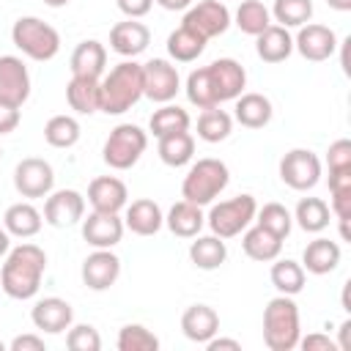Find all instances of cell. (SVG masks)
<instances>
[{
	"label": "cell",
	"instance_id": "cell-1",
	"mask_svg": "<svg viewBox=\"0 0 351 351\" xmlns=\"http://www.w3.org/2000/svg\"><path fill=\"white\" fill-rule=\"evenodd\" d=\"M247 85V71L239 60L233 58H219L211 60L208 66L195 69L186 77V99L189 104H195L197 110H208V107H219L222 101L239 99L244 93Z\"/></svg>",
	"mask_w": 351,
	"mask_h": 351
},
{
	"label": "cell",
	"instance_id": "cell-2",
	"mask_svg": "<svg viewBox=\"0 0 351 351\" xmlns=\"http://www.w3.org/2000/svg\"><path fill=\"white\" fill-rule=\"evenodd\" d=\"M47 271V252L38 244H19L5 252V263L0 271V288L11 299H33L41 288V277Z\"/></svg>",
	"mask_w": 351,
	"mask_h": 351
},
{
	"label": "cell",
	"instance_id": "cell-3",
	"mask_svg": "<svg viewBox=\"0 0 351 351\" xmlns=\"http://www.w3.org/2000/svg\"><path fill=\"white\" fill-rule=\"evenodd\" d=\"M143 99V66L121 60L99 80V112L123 115Z\"/></svg>",
	"mask_w": 351,
	"mask_h": 351
},
{
	"label": "cell",
	"instance_id": "cell-4",
	"mask_svg": "<svg viewBox=\"0 0 351 351\" xmlns=\"http://www.w3.org/2000/svg\"><path fill=\"white\" fill-rule=\"evenodd\" d=\"M299 307L293 296H274L263 307V343L271 351H293L299 346Z\"/></svg>",
	"mask_w": 351,
	"mask_h": 351
},
{
	"label": "cell",
	"instance_id": "cell-5",
	"mask_svg": "<svg viewBox=\"0 0 351 351\" xmlns=\"http://www.w3.org/2000/svg\"><path fill=\"white\" fill-rule=\"evenodd\" d=\"M228 181H230V170L222 159H214V156L197 159L181 181V197L203 208L214 203V197L228 186Z\"/></svg>",
	"mask_w": 351,
	"mask_h": 351
},
{
	"label": "cell",
	"instance_id": "cell-6",
	"mask_svg": "<svg viewBox=\"0 0 351 351\" xmlns=\"http://www.w3.org/2000/svg\"><path fill=\"white\" fill-rule=\"evenodd\" d=\"M11 41L22 55L38 63H47L60 52L58 30L38 16H19L11 27Z\"/></svg>",
	"mask_w": 351,
	"mask_h": 351
},
{
	"label": "cell",
	"instance_id": "cell-7",
	"mask_svg": "<svg viewBox=\"0 0 351 351\" xmlns=\"http://www.w3.org/2000/svg\"><path fill=\"white\" fill-rule=\"evenodd\" d=\"M148 148V132H143L137 123H118L101 148V159L112 170H129L140 162V156Z\"/></svg>",
	"mask_w": 351,
	"mask_h": 351
},
{
	"label": "cell",
	"instance_id": "cell-8",
	"mask_svg": "<svg viewBox=\"0 0 351 351\" xmlns=\"http://www.w3.org/2000/svg\"><path fill=\"white\" fill-rule=\"evenodd\" d=\"M258 203L252 195H236L230 200H219L211 206L206 225L211 228L214 236L219 239H233L239 233H244V228H250V222L255 219Z\"/></svg>",
	"mask_w": 351,
	"mask_h": 351
},
{
	"label": "cell",
	"instance_id": "cell-9",
	"mask_svg": "<svg viewBox=\"0 0 351 351\" xmlns=\"http://www.w3.org/2000/svg\"><path fill=\"white\" fill-rule=\"evenodd\" d=\"M280 178L296 192H307L321 181V159L310 148H291L280 159Z\"/></svg>",
	"mask_w": 351,
	"mask_h": 351
},
{
	"label": "cell",
	"instance_id": "cell-10",
	"mask_svg": "<svg viewBox=\"0 0 351 351\" xmlns=\"http://www.w3.org/2000/svg\"><path fill=\"white\" fill-rule=\"evenodd\" d=\"M184 27L195 30L200 38H214V36H222L228 27H230V11L222 0H200V3H192L181 19Z\"/></svg>",
	"mask_w": 351,
	"mask_h": 351
},
{
	"label": "cell",
	"instance_id": "cell-11",
	"mask_svg": "<svg viewBox=\"0 0 351 351\" xmlns=\"http://www.w3.org/2000/svg\"><path fill=\"white\" fill-rule=\"evenodd\" d=\"M178 90H181V77L170 60L154 58L143 63V96H148L156 104H167L176 99Z\"/></svg>",
	"mask_w": 351,
	"mask_h": 351
},
{
	"label": "cell",
	"instance_id": "cell-12",
	"mask_svg": "<svg viewBox=\"0 0 351 351\" xmlns=\"http://www.w3.org/2000/svg\"><path fill=\"white\" fill-rule=\"evenodd\" d=\"M55 186V170L47 159L27 156L14 167V189L22 197H47Z\"/></svg>",
	"mask_w": 351,
	"mask_h": 351
},
{
	"label": "cell",
	"instance_id": "cell-13",
	"mask_svg": "<svg viewBox=\"0 0 351 351\" xmlns=\"http://www.w3.org/2000/svg\"><path fill=\"white\" fill-rule=\"evenodd\" d=\"M337 36L332 27L326 25H315V22H307L299 27L296 38H293V49L304 58V60H313V63H321V60H329L337 49Z\"/></svg>",
	"mask_w": 351,
	"mask_h": 351
},
{
	"label": "cell",
	"instance_id": "cell-14",
	"mask_svg": "<svg viewBox=\"0 0 351 351\" xmlns=\"http://www.w3.org/2000/svg\"><path fill=\"white\" fill-rule=\"evenodd\" d=\"M85 217V197L77 189L49 192L44 200V222L52 228H71Z\"/></svg>",
	"mask_w": 351,
	"mask_h": 351
},
{
	"label": "cell",
	"instance_id": "cell-15",
	"mask_svg": "<svg viewBox=\"0 0 351 351\" xmlns=\"http://www.w3.org/2000/svg\"><path fill=\"white\" fill-rule=\"evenodd\" d=\"M30 96V71L16 55H0V101L22 107Z\"/></svg>",
	"mask_w": 351,
	"mask_h": 351
},
{
	"label": "cell",
	"instance_id": "cell-16",
	"mask_svg": "<svg viewBox=\"0 0 351 351\" xmlns=\"http://www.w3.org/2000/svg\"><path fill=\"white\" fill-rule=\"evenodd\" d=\"M123 230H126V225H123V219L118 214L90 211L82 219V239L93 250H112L123 239Z\"/></svg>",
	"mask_w": 351,
	"mask_h": 351
},
{
	"label": "cell",
	"instance_id": "cell-17",
	"mask_svg": "<svg viewBox=\"0 0 351 351\" xmlns=\"http://www.w3.org/2000/svg\"><path fill=\"white\" fill-rule=\"evenodd\" d=\"M82 282L90 291H107L121 277V258L112 250H93L82 261Z\"/></svg>",
	"mask_w": 351,
	"mask_h": 351
},
{
	"label": "cell",
	"instance_id": "cell-18",
	"mask_svg": "<svg viewBox=\"0 0 351 351\" xmlns=\"http://www.w3.org/2000/svg\"><path fill=\"white\" fill-rule=\"evenodd\" d=\"M30 321L36 329L47 332V335H60L71 326L74 321V310L66 299L60 296H47V299H38L30 310Z\"/></svg>",
	"mask_w": 351,
	"mask_h": 351
},
{
	"label": "cell",
	"instance_id": "cell-19",
	"mask_svg": "<svg viewBox=\"0 0 351 351\" xmlns=\"http://www.w3.org/2000/svg\"><path fill=\"white\" fill-rule=\"evenodd\" d=\"M88 203L93 206V211L118 214L129 203V189L115 176H99L88 184Z\"/></svg>",
	"mask_w": 351,
	"mask_h": 351
},
{
	"label": "cell",
	"instance_id": "cell-20",
	"mask_svg": "<svg viewBox=\"0 0 351 351\" xmlns=\"http://www.w3.org/2000/svg\"><path fill=\"white\" fill-rule=\"evenodd\" d=\"M148 44H151V30L137 19L118 22L110 30V49L118 52L121 58H132L134 60L140 52L148 49Z\"/></svg>",
	"mask_w": 351,
	"mask_h": 351
},
{
	"label": "cell",
	"instance_id": "cell-21",
	"mask_svg": "<svg viewBox=\"0 0 351 351\" xmlns=\"http://www.w3.org/2000/svg\"><path fill=\"white\" fill-rule=\"evenodd\" d=\"M123 225H126L132 233H137V236H154V233L162 230V225H165V214H162V208H159L156 200L140 197V200L126 203Z\"/></svg>",
	"mask_w": 351,
	"mask_h": 351
},
{
	"label": "cell",
	"instance_id": "cell-22",
	"mask_svg": "<svg viewBox=\"0 0 351 351\" xmlns=\"http://www.w3.org/2000/svg\"><path fill=\"white\" fill-rule=\"evenodd\" d=\"M181 332L192 343H208L219 332V315L208 304H192L181 315Z\"/></svg>",
	"mask_w": 351,
	"mask_h": 351
},
{
	"label": "cell",
	"instance_id": "cell-23",
	"mask_svg": "<svg viewBox=\"0 0 351 351\" xmlns=\"http://www.w3.org/2000/svg\"><path fill=\"white\" fill-rule=\"evenodd\" d=\"M104 66H107V49L96 38L80 41L74 47V52H71V60H69V69H71L74 77H93V80H99L104 74Z\"/></svg>",
	"mask_w": 351,
	"mask_h": 351
},
{
	"label": "cell",
	"instance_id": "cell-24",
	"mask_svg": "<svg viewBox=\"0 0 351 351\" xmlns=\"http://www.w3.org/2000/svg\"><path fill=\"white\" fill-rule=\"evenodd\" d=\"M255 52L263 63H282L293 52V36L282 25H269L255 36Z\"/></svg>",
	"mask_w": 351,
	"mask_h": 351
},
{
	"label": "cell",
	"instance_id": "cell-25",
	"mask_svg": "<svg viewBox=\"0 0 351 351\" xmlns=\"http://www.w3.org/2000/svg\"><path fill=\"white\" fill-rule=\"evenodd\" d=\"M340 263V244L332 239H313L302 252V269L310 274H329Z\"/></svg>",
	"mask_w": 351,
	"mask_h": 351
},
{
	"label": "cell",
	"instance_id": "cell-26",
	"mask_svg": "<svg viewBox=\"0 0 351 351\" xmlns=\"http://www.w3.org/2000/svg\"><path fill=\"white\" fill-rule=\"evenodd\" d=\"M44 225V214L33 206V203H14L5 208L3 214V228L8 230V236H16V239H30L41 230Z\"/></svg>",
	"mask_w": 351,
	"mask_h": 351
},
{
	"label": "cell",
	"instance_id": "cell-27",
	"mask_svg": "<svg viewBox=\"0 0 351 351\" xmlns=\"http://www.w3.org/2000/svg\"><path fill=\"white\" fill-rule=\"evenodd\" d=\"M165 225H167V230H170L173 236H178V239H195V236L203 230V225H206V214L200 211V206H195V203H189V200H178V203L167 211Z\"/></svg>",
	"mask_w": 351,
	"mask_h": 351
},
{
	"label": "cell",
	"instance_id": "cell-28",
	"mask_svg": "<svg viewBox=\"0 0 351 351\" xmlns=\"http://www.w3.org/2000/svg\"><path fill=\"white\" fill-rule=\"evenodd\" d=\"M241 250L247 258L252 261H261V263H269L280 255L282 250V239H277L274 233H269L266 228L255 225V228H244V236H241Z\"/></svg>",
	"mask_w": 351,
	"mask_h": 351
},
{
	"label": "cell",
	"instance_id": "cell-29",
	"mask_svg": "<svg viewBox=\"0 0 351 351\" xmlns=\"http://www.w3.org/2000/svg\"><path fill=\"white\" fill-rule=\"evenodd\" d=\"M66 101L80 115L99 112V80L93 77H74L66 82Z\"/></svg>",
	"mask_w": 351,
	"mask_h": 351
},
{
	"label": "cell",
	"instance_id": "cell-30",
	"mask_svg": "<svg viewBox=\"0 0 351 351\" xmlns=\"http://www.w3.org/2000/svg\"><path fill=\"white\" fill-rule=\"evenodd\" d=\"M233 110H236V121L241 126H247V129H263L274 115L271 101L263 93H241L236 99Z\"/></svg>",
	"mask_w": 351,
	"mask_h": 351
},
{
	"label": "cell",
	"instance_id": "cell-31",
	"mask_svg": "<svg viewBox=\"0 0 351 351\" xmlns=\"http://www.w3.org/2000/svg\"><path fill=\"white\" fill-rule=\"evenodd\" d=\"M189 261L203 269V271H214L228 261V247L225 239L219 236H195V241L189 244Z\"/></svg>",
	"mask_w": 351,
	"mask_h": 351
},
{
	"label": "cell",
	"instance_id": "cell-32",
	"mask_svg": "<svg viewBox=\"0 0 351 351\" xmlns=\"http://www.w3.org/2000/svg\"><path fill=\"white\" fill-rule=\"evenodd\" d=\"M159 145V159L167 165V167H184L192 162L195 156V137L186 132H173V134H165V137H156Z\"/></svg>",
	"mask_w": 351,
	"mask_h": 351
},
{
	"label": "cell",
	"instance_id": "cell-33",
	"mask_svg": "<svg viewBox=\"0 0 351 351\" xmlns=\"http://www.w3.org/2000/svg\"><path fill=\"white\" fill-rule=\"evenodd\" d=\"M203 49H206V38H200L195 30H189L184 25L167 36V55L176 63H192L203 55Z\"/></svg>",
	"mask_w": 351,
	"mask_h": 351
},
{
	"label": "cell",
	"instance_id": "cell-34",
	"mask_svg": "<svg viewBox=\"0 0 351 351\" xmlns=\"http://www.w3.org/2000/svg\"><path fill=\"white\" fill-rule=\"evenodd\" d=\"M329 217H332V211H329L326 200H321V197H302L293 211V219L304 233H321L329 225Z\"/></svg>",
	"mask_w": 351,
	"mask_h": 351
},
{
	"label": "cell",
	"instance_id": "cell-35",
	"mask_svg": "<svg viewBox=\"0 0 351 351\" xmlns=\"http://www.w3.org/2000/svg\"><path fill=\"white\" fill-rule=\"evenodd\" d=\"M230 19L247 36H258V33H263L271 25V14H269V8L261 0H241Z\"/></svg>",
	"mask_w": 351,
	"mask_h": 351
},
{
	"label": "cell",
	"instance_id": "cell-36",
	"mask_svg": "<svg viewBox=\"0 0 351 351\" xmlns=\"http://www.w3.org/2000/svg\"><path fill=\"white\" fill-rule=\"evenodd\" d=\"M189 129V112L178 104H162L159 110H154L151 121H148V132L154 137H165L173 132H186Z\"/></svg>",
	"mask_w": 351,
	"mask_h": 351
},
{
	"label": "cell",
	"instance_id": "cell-37",
	"mask_svg": "<svg viewBox=\"0 0 351 351\" xmlns=\"http://www.w3.org/2000/svg\"><path fill=\"white\" fill-rule=\"evenodd\" d=\"M233 132V118L219 110V107H208L200 112L197 118V137L203 143H222L228 140V134Z\"/></svg>",
	"mask_w": 351,
	"mask_h": 351
},
{
	"label": "cell",
	"instance_id": "cell-38",
	"mask_svg": "<svg viewBox=\"0 0 351 351\" xmlns=\"http://www.w3.org/2000/svg\"><path fill=\"white\" fill-rule=\"evenodd\" d=\"M274 261H277V258H274ZM269 277H271V285H274L280 293H285V296H296V293L304 288V269H302V263H296V261H291V258L277 261V263L271 266Z\"/></svg>",
	"mask_w": 351,
	"mask_h": 351
},
{
	"label": "cell",
	"instance_id": "cell-39",
	"mask_svg": "<svg viewBox=\"0 0 351 351\" xmlns=\"http://www.w3.org/2000/svg\"><path fill=\"white\" fill-rule=\"evenodd\" d=\"M44 140L52 148H71L80 140V121L74 115H52L44 123Z\"/></svg>",
	"mask_w": 351,
	"mask_h": 351
},
{
	"label": "cell",
	"instance_id": "cell-40",
	"mask_svg": "<svg viewBox=\"0 0 351 351\" xmlns=\"http://www.w3.org/2000/svg\"><path fill=\"white\" fill-rule=\"evenodd\" d=\"M255 225H261V228H266L269 233H274L277 239H288V233H291V228H293V214L282 206V203H263V208H258L255 211Z\"/></svg>",
	"mask_w": 351,
	"mask_h": 351
},
{
	"label": "cell",
	"instance_id": "cell-41",
	"mask_svg": "<svg viewBox=\"0 0 351 351\" xmlns=\"http://www.w3.org/2000/svg\"><path fill=\"white\" fill-rule=\"evenodd\" d=\"M269 14L282 27H302L313 16V0H274Z\"/></svg>",
	"mask_w": 351,
	"mask_h": 351
},
{
	"label": "cell",
	"instance_id": "cell-42",
	"mask_svg": "<svg viewBox=\"0 0 351 351\" xmlns=\"http://www.w3.org/2000/svg\"><path fill=\"white\" fill-rule=\"evenodd\" d=\"M115 346H118V351H156L159 337L151 329H145L143 324H126V326H121Z\"/></svg>",
	"mask_w": 351,
	"mask_h": 351
},
{
	"label": "cell",
	"instance_id": "cell-43",
	"mask_svg": "<svg viewBox=\"0 0 351 351\" xmlns=\"http://www.w3.org/2000/svg\"><path fill=\"white\" fill-rule=\"evenodd\" d=\"M66 346L71 351H99L101 337L90 324H71L66 332Z\"/></svg>",
	"mask_w": 351,
	"mask_h": 351
},
{
	"label": "cell",
	"instance_id": "cell-44",
	"mask_svg": "<svg viewBox=\"0 0 351 351\" xmlns=\"http://www.w3.org/2000/svg\"><path fill=\"white\" fill-rule=\"evenodd\" d=\"M329 170H348L351 167V140H335L326 151Z\"/></svg>",
	"mask_w": 351,
	"mask_h": 351
},
{
	"label": "cell",
	"instance_id": "cell-45",
	"mask_svg": "<svg viewBox=\"0 0 351 351\" xmlns=\"http://www.w3.org/2000/svg\"><path fill=\"white\" fill-rule=\"evenodd\" d=\"M299 346L304 351H337V343L324 332H313L307 337H299Z\"/></svg>",
	"mask_w": 351,
	"mask_h": 351
},
{
	"label": "cell",
	"instance_id": "cell-46",
	"mask_svg": "<svg viewBox=\"0 0 351 351\" xmlns=\"http://www.w3.org/2000/svg\"><path fill=\"white\" fill-rule=\"evenodd\" d=\"M115 5L126 19H140V16H145L151 11L154 0H115Z\"/></svg>",
	"mask_w": 351,
	"mask_h": 351
},
{
	"label": "cell",
	"instance_id": "cell-47",
	"mask_svg": "<svg viewBox=\"0 0 351 351\" xmlns=\"http://www.w3.org/2000/svg\"><path fill=\"white\" fill-rule=\"evenodd\" d=\"M11 351H44V337L38 335H16L11 343H8Z\"/></svg>",
	"mask_w": 351,
	"mask_h": 351
},
{
	"label": "cell",
	"instance_id": "cell-48",
	"mask_svg": "<svg viewBox=\"0 0 351 351\" xmlns=\"http://www.w3.org/2000/svg\"><path fill=\"white\" fill-rule=\"evenodd\" d=\"M19 126V107L0 101V134H11Z\"/></svg>",
	"mask_w": 351,
	"mask_h": 351
},
{
	"label": "cell",
	"instance_id": "cell-49",
	"mask_svg": "<svg viewBox=\"0 0 351 351\" xmlns=\"http://www.w3.org/2000/svg\"><path fill=\"white\" fill-rule=\"evenodd\" d=\"M208 351H241V343L239 340H230V337H211L208 343H203Z\"/></svg>",
	"mask_w": 351,
	"mask_h": 351
},
{
	"label": "cell",
	"instance_id": "cell-50",
	"mask_svg": "<svg viewBox=\"0 0 351 351\" xmlns=\"http://www.w3.org/2000/svg\"><path fill=\"white\" fill-rule=\"evenodd\" d=\"M154 3H159L165 11H186L195 0H154Z\"/></svg>",
	"mask_w": 351,
	"mask_h": 351
},
{
	"label": "cell",
	"instance_id": "cell-51",
	"mask_svg": "<svg viewBox=\"0 0 351 351\" xmlns=\"http://www.w3.org/2000/svg\"><path fill=\"white\" fill-rule=\"evenodd\" d=\"M348 329H351V321H343V324H340V343H337L340 351H348V348H351V343H348Z\"/></svg>",
	"mask_w": 351,
	"mask_h": 351
},
{
	"label": "cell",
	"instance_id": "cell-52",
	"mask_svg": "<svg viewBox=\"0 0 351 351\" xmlns=\"http://www.w3.org/2000/svg\"><path fill=\"white\" fill-rule=\"evenodd\" d=\"M8 250H11V236H8L5 228H0V258H3Z\"/></svg>",
	"mask_w": 351,
	"mask_h": 351
},
{
	"label": "cell",
	"instance_id": "cell-53",
	"mask_svg": "<svg viewBox=\"0 0 351 351\" xmlns=\"http://www.w3.org/2000/svg\"><path fill=\"white\" fill-rule=\"evenodd\" d=\"M326 5L335 11H351V0H326Z\"/></svg>",
	"mask_w": 351,
	"mask_h": 351
},
{
	"label": "cell",
	"instance_id": "cell-54",
	"mask_svg": "<svg viewBox=\"0 0 351 351\" xmlns=\"http://www.w3.org/2000/svg\"><path fill=\"white\" fill-rule=\"evenodd\" d=\"M71 0H44V5H49V8H63V5H69Z\"/></svg>",
	"mask_w": 351,
	"mask_h": 351
},
{
	"label": "cell",
	"instance_id": "cell-55",
	"mask_svg": "<svg viewBox=\"0 0 351 351\" xmlns=\"http://www.w3.org/2000/svg\"><path fill=\"white\" fill-rule=\"evenodd\" d=\"M0 351H5V343H3V340H0Z\"/></svg>",
	"mask_w": 351,
	"mask_h": 351
},
{
	"label": "cell",
	"instance_id": "cell-56",
	"mask_svg": "<svg viewBox=\"0 0 351 351\" xmlns=\"http://www.w3.org/2000/svg\"><path fill=\"white\" fill-rule=\"evenodd\" d=\"M0 159H3V148H0Z\"/></svg>",
	"mask_w": 351,
	"mask_h": 351
}]
</instances>
